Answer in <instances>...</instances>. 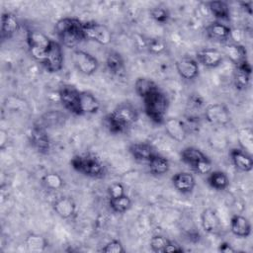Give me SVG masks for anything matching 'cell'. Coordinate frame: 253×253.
Segmentation results:
<instances>
[{
	"label": "cell",
	"mask_w": 253,
	"mask_h": 253,
	"mask_svg": "<svg viewBox=\"0 0 253 253\" xmlns=\"http://www.w3.org/2000/svg\"><path fill=\"white\" fill-rule=\"evenodd\" d=\"M137 120L136 108L128 102H123L105 117L104 122L108 130L117 134L126 131Z\"/></svg>",
	"instance_id": "6da1fadb"
},
{
	"label": "cell",
	"mask_w": 253,
	"mask_h": 253,
	"mask_svg": "<svg viewBox=\"0 0 253 253\" xmlns=\"http://www.w3.org/2000/svg\"><path fill=\"white\" fill-rule=\"evenodd\" d=\"M55 32L63 45L76 46L83 38V23L76 18H62L55 24Z\"/></svg>",
	"instance_id": "7a4b0ae2"
},
{
	"label": "cell",
	"mask_w": 253,
	"mask_h": 253,
	"mask_svg": "<svg viewBox=\"0 0 253 253\" xmlns=\"http://www.w3.org/2000/svg\"><path fill=\"white\" fill-rule=\"evenodd\" d=\"M144 112L146 116L155 124L162 125L168 110L169 101L167 96L160 90H156L147 97L143 98Z\"/></svg>",
	"instance_id": "3957f363"
},
{
	"label": "cell",
	"mask_w": 253,
	"mask_h": 253,
	"mask_svg": "<svg viewBox=\"0 0 253 253\" xmlns=\"http://www.w3.org/2000/svg\"><path fill=\"white\" fill-rule=\"evenodd\" d=\"M70 164L75 171L88 177L101 178L106 173L105 166L100 159L90 153L75 155L70 160Z\"/></svg>",
	"instance_id": "277c9868"
},
{
	"label": "cell",
	"mask_w": 253,
	"mask_h": 253,
	"mask_svg": "<svg viewBox=\"0 0 253 253\" xmlns=\"http://www.w3.org/2000/svg\"><path fill=\"white\" fill-rule=\"evenodd\" d=\"M51 40L39 31H29L27 35V43L31 55L38 61L44 60L46 52L51 44Z\"/></svg>",
	"instance_id": "5b68a950"
},
{
	"label": "cell",
	"mask_w": 253,
	"mask_h": 253,
	"mask_svg": "<svg viewBox=\"0 0 253 253\" xmlns=\"http://www.w3.org/2000/svg\"><path fill=\"white\" fill-rule=\"evenodd\" d=\"M83 38L91 42H95L102 45H107L112 42V33L103 24L90 21L83 23Z\"/></svg>",
	"instance_id": "8992f818"
},
{
	"label": "cell",
	"mask_w": 253,
	"mask_h": 253,
	"mask_svg": "<svg viewBox=\"0 0 253 253\" xmlns=\"http://www.w3.org/2000/svg\"><path fill=\"white\" fill-rule=\"evenodd\" d=\"M72 60L76 69L84 75L94 74L99 67V62L95 56L82 49H74L72 52Z\"/></svg>",
	"instance_id": "52a82bcc"
},
{
	"label": "cell",
	"mask_w": 253,
	"mask_h": 253,
	"mask_svg": "<svg viewBox=\"0 0 253 253\" xmlns=\"http://www.w3.org/2000/svg\"><path fill=\"white\" fill-rule=\"evenodd\" d=\"M79 95L80 91H78L75 87L70 85L62 86L59 89L58 93L59 100L63 107L72 114L77 116H81L79 108Z\"/></svg>",
	"instance_id": "ba28073f"
},
{
	"label": "cell",
	"mask_w": 253,
	"mask_h": 253,
	"mask_svg": "<svg viewBox=\"0 0 253 253\" xmlns=\"http://www.w3.org/2000/svg\"><path fill=\"white\" fill-rule=\"evenodd\" d=\"M63 59L64 58L61 44L55 41H52L46 52L45 58L42 61V64L48 72L54 73L61 70L63 66Z\"/></svg>",
	"instance_id": "9c48e42d"
},
{
	"label": "cell",
	"mask_w": 253,
	"mask_h": 253,
	"mask_svg": "<svg viewBox=\"0 0 253 253\" xmlns=\"http://www.w3.org/2000/svg\"><path fill=\"white\" fill-rule=\"evenodd\" d=\"M30 141L33 147L41 154H47L50 150V139L46 133L45 127L36 124L30 131Z\"/></svg>",
	"instance_id": "30bf717a"
},
{
	"label": "cell",
	"mask_w": 253,
	"mask_h": 253,
	"mask_svg": "<svg viewBox=\"0 0 253 253\" xmlns=\"http://www.w3.org/2000/svg\"><path fill=\"white\" fill-rule=\"evenodd\" d=\"M206 120L211 125L225 126L230 122V114L228 109L222 104L209 105L205 112Z\"/></svg>",
	"instance_id": "8fae6325"
},
{
	"label": "cell",
	"mask_w": 253,
	"mask_h": 253,
	"mask_svg": "<svg viewBox=\"0 0 253 253\" xmlns=\"http://www.w3.org/2000/svg\"><path fill=\"white\" fill-rule=\"evenodd\" d=\"M178 74L186 80H193L199 75V63L192 57H182L175 63Z\"/></svg>",
	"instance_id": "7c38bea8"
},
{
	"label": "cell",
	"mask_w": 253,
	"mask_h": 253,
	"mask_svg": "<svg viewBox=\"0 0 253 253\" xmlns=\"http://www.w3.org/2000/svg\"><path fill=\"white\" fill-rule=\"evenodd\" d=\"M163 125L167 134L176 141H183L188 135V130L184 122L177 118L165 119Z\"/></svg>",
	"instance_id": "4fadbf2b"
},
{
	"label": "cell",
	"mask_w": 253,
	"mask_h": 253,
	"mask_svg": "<svg viewBox=\"0 0 253 253\" xmlns=\"http://www.w3.org/2000/svg\"><path fill=\"white\" fill-rule=\"evenodd\" d=\"M197 59L207 67H216L223 60V54L216 48H203L197 52Z\"/></svg>",
	"instance_id": "5bb4252c"
},
{
	"label": "cell",
	"mask_w": 253,
	"mask_h": 253,
	"mask_svg": "<svg viewBox=\"0 0 253 253\" xmlns=\"http://www.w3.org/2000/svg\"><path fill=\"white\" fill-rule=\"evenodd\" d=\"M229 156L233 165L242 172H250L253 168V159L251 154L245 152L241 148H233L229 152Z\"/></svg>",
	"instance_id": "9a60e30c"
},
{
	"label": "cell",
	"mask_w": 253,
	"mask_h": 253,
	"mask_svg": "<svg viewBox=\"0 0 253 253\" xmlns=\"http://www.w3.org/2000/svg\"><path fill=\"white\" fill-rule=\"evenodd\" d=\"M171 180L174 188L182 194L191 193L196 186L195 177L189 172L176 173Z\"/></svg>",
	"instance_id": "2e32d148"
},
{
	"label": "cell",
	"mask_w": 253,
	"mask_h": 253,
	"mask_svg": "<svg viewBox=\"0 0 253 253\" xmlns=\"http://www.w3.org/2000/svg\"><path fill=\"white\" fill-rule=\"evenodd\" d=\"M53 211L61 218H69L75 213L76 204L71 197L62 196L53 203Z\"/></svg>",
	"instance_id": "e0dca14e"
},
{
	"label": "cell",
	"mask_w": 253,
	"mask_h": 253,
	"mask_svg": "<svg viewBox=\"0 0 253 253\" xmlns=\"http://www.w3.org/2000/svg\"><path fill=\"white\" fill-rule=\"evenodd\" d=\"M201 223L203 229L211 234H215L220 229V220L217 213L212 209H206L201 214Z\"/></svg>",
	"instance_id": "ac0fdd59"
},
{
	"label": "cell",
	"mask_w": 253,
	"mask_h": 253,
	"mask_svg": "<svg viewBox=\"0 0 253 253\" xmlns=\"http://www.w3.org/2000/svg\"><path fill=\"white\" fill-rule=\"evenodd\" d=\"M128 151L135 160L140 162H148L156 154L154 148L146 142L132 143L129 145Z\"/></svg>",
	"instance_id": "d6986e66"
},
{
	"label": "cell",
	"mask_w": 253,
	"mask_h": 253,
	"mask_svg": "<svg viewBox=\"0 0 253 253\" xmlns=\"http://www.w3.org/2000/svg\"><path fill=\"white\" fill-rule=\"evenodd\" d=\"M251 72H252V67L247 60L243 61L242 63L236 66V69L233 75V82L237 89L243 90L248 86L250 82Z\"/></svg>",
	"instance_id": "ffe728a7"
},
{
	"label": "cell",
	"mask_w": 253,
	"mask_h": 253,
	"mask_svg": "<svg viewBox=\"0 0 253 253\" xmlns=\"http://www.w3.org/2000/svg\"><path fill=\"white\" fill-rule=\"evenodd\" d=\"M100 102L98 99L88 91H80L79 108L81 115L96 114L100 110Z\"/></svg>",
	"instance_id": "44dd1931"
},
{
	"label": "cell",
	"mask_w": 253,
	"mask_h": 253,
	"mask_svg": "<svg viewBox=\"0 0 253 253\" xmlns=\"http://www.w3.org/2000/svg\"><path fill=\"white\" fill-rule=\"evenodd\" d=\"M230 230L235 236L246 238L251 234V223L245 216L234 214L230 219Z\"/></svg>",
	"instance_id": "7402d4cb"
},
{
	"label": "cell",
	"mask_w": 253,
	"mask_h": 253,
	"mask_svg": "<svg viewBox=\"0 0 253 253\" xmlns=\"http://www.w3.org/2000/svg\"><path fill=\"white\" fill-rule=\"evenodd\" d=\"M222 54L227 56L236 66L247 60L246 48L239 43H227L222 47Z\"/></svg>",
	"instance_id": "603a6c76"
},
{
	"label": "cell",
	"mask_w": 253,
	"mask_h": 253,
	"mask_svg": "<svg viewBox=\"0 0 253 253\" xmlns=\"http://www.w3.org/2000/svg\"><path fill=\"white\" fill-rule=\"evenodd\" d=\"M20 28L19 21L17 17L10 12L3 13L1 16V38L9 39L15 33L18 32Z\"/></svg>",
	"instance_id": "cb8c5ba5"
},
{
	"label": "cell",
	"mask_w": 253,
	"mask_h": 253,
	"mask_svg": "<svg viewBox=\"0 0 253 253\" xmlns=\"http://www.w3.org/2000/svg\"><path fill=\"white\" fill-rule=\"evenodd\" d=\"M231 29L219 22H211L206 27L207 35L216 41H226L231 37Z\"/></svg>",
	"instance_id": "d4e9b609"
},
{
	"label": "cell",
	"mask_w": 253,
	"mask_h": 253,
	"mask_svg": "<svg viewBox=\"0 0 253 253\" xmlns=\"http://www.w3.org/2000/svg\"><path fill=\"white\" fill-rule=\"evenodd\" d=\"M66 121V116L62 112L58 110H52L49 112L44 113L41 120L40 125H42L44 127H52V126H59L63 125Z\"/></svg>",
	"instance_id": "484cf974"
},
{
	"label": "cell",
	"mask_w": 253,
	"mask_h": 253,
	"mask_svg": "<svg viewBox=\"0 0 253 253\" xmlns=\"http://www.w3.org/2000/svg\"><path fill=\"white\" fill-rule=\"evenodd\" d=\"M106 66L108 70L115 75H119L125 70V60L121 53L115 50H111L106 56Z\"/></svg>",
	"instance_id": "4316f807"
},
{
	"label": "cell",
	"mask_w": 253,
	"mask_h": 253,
	"mask_svg": "<svg viewBox=\"0 0 253 253\" xmlns=\"http://www.w3.org/2000/svg\"><path fill=\"white\" fill-rule=\"evenodd\" d=\"M159 88L157 84L149 78L138 77L134 82V90L136 94L142 99L147 97L148 95H150L151 93L155 92Z\"/></svg>",
	"instance_id": "83f0119b"
},
{
	"label": "cell",
	"mask_w": 253,
	"mask_h": 253,
	"mask_svg": "<svg viewBox=\"0 0 253 253\" xmlns=\"http://www.w3.org/2000/svg\"><path fill=\"white\" fill-rule=\"evenodd\" d=\"M148 168L149 171L155 175V176H162L166 174L169 171L170 168V163L168 159L165 157L155 154L149 161H148Z\"/></svg>",
	"instance_id": "f1b7e54d"
},
{
	"label": "cell",
	"mask_w": 253,
	"mask_h": 253,
	"mask_svg": "<svg viewBox=\"0 0 253 253\" xmlns=\"http://www.w3.org/2000/svg\"><path fill=\"white\" fill-rule=\"evenodd\" d=\"M208 177V183L209 185L217 191H223L229 186V179L227 175L219 170L216 171H211L209 173Z\"/></svg>",
	"instance_id": "f546056e"
},
{
	"label": "cell",
	"mask_w": 253,
	"mask_h": 253,
	"mask_svg": "<svg viewBox=\"0 0 253 253\" xmlns=\"http://www.w3.org/2000/svg\"><path fill=\"white\" fill-rule=\"evenodd\" d=\"M209 158L204 152H202L199 148L194 147V146H188L185 147L182 151H181V159L189 164L190 166L197 163L198 161L204 160Z\"/></svg>",
	"instance_id": "4dcf8cb0"
},
{
	"label": "cell",
	"mask_w": 253,
	"mask_h": 253,
	"mask_svg": "<svg viewBox=\"0 0 253 253\" xmlns=\"http://www.w3.org/2000/svg\"><path fill=\"white\" fill-rule=\"evenodd\" d=\"M209 9L211 13L215 17L216 19L220 20H228L230 16V10L229 6L224 1H211L209 2Z\"/></svg>",
	"instance_id": "1f68e13d"
},
{
	"label": "cell",
	"mask_w": 253,
	"mask_h": 253,
	"mask_svg": "<svg viewBox=\"0 0 253 253\" xmlns=\"http://www.w3.org/2000/svg\"><path fill=\"white\" fill-rule=\"evenodd\" d=\"M25 243L28 250L31 252H42L47 246L46 239L42 235L37 233L29 234L25 240Z\"/></svg>",
	"instance_id": "d6a6232c"
},
{
	"label": "cell",
	"mask_w": 253,
	"mask_h": 253,
	"mask_svg": "<svg viewBox=\"0 0 253 253\" xmlns=\"http://www.w3.org/2000/svg\"><path fill=\"white\" fill-rule=\"evenodd\" d=\"M42 183L44 186V188L49 191H58L64 185L62 177L56 172L45 173L42 178Z\"/></svg>",
	"instance_id": "836d02e7"
},
{
	"label": "cell",
	"mask_w": 253,
	"mask_h": 253,
	"mask_svg": "<svg viewBox=\"0 0 253 253\" xmlns=\"http://www.w3.org/2000/svg\"><path fill=\"white\" fill-rule=\"evenodd\" d=\"M238 141L241 149L251 154L253 150V132L251 127H242L238 130Z\"/></svg>",
	"instance_id": "e575fe53"
},
{
	"label": "cell",
	"mask_w": 253,
	"mask_h": 253,
	"mask_svg": "<svg viewBox=\"0 0 253 253\" xmlns=\"http://www.w3.org/2000/svg\"><path fill=\"white\" fill-rule=\"evenodd\" d=\"M109 206L113 211L117 213H124L127 211L131 207V200L127 195H123L118 198L110 199Z\"/></svg>",
	"instance_id": "d590c367"
},
{
	"label": "cell",
	"mask_w": 253,
	"mask_h": 253,
	"mask_svg": "<svg viewBox=\"0 0 253 253\" xmlns=\"http://www.w3.org/2000/svg\"><path fill=\"white\" fill-rule=\"evenodd\" d=\"M150 17L159 24H165L170 19V13L165 7H155L150 11Z\"/></svg>",
	"instance_id": "8d00e7d4"
},
{
	"label": "cell",
	"mask_w": 253,
	"mask_h": 253,
	"mask_svg": "<svg viewBox=\"0 0 253 253\" xmlns=\"http://www.w3.org/2000/svg\"><path fill=\"white\" fill-rule=\"evenodd\" d=\"M146 47L149 52L153 54H159L162 53L166 49V43L161 39H149L146 42Z\"/></svg>",
	"instance_id": "74e56055"
},
{
	"label": "cell",
	"mask_w": 253,
	"mask_h": 253,
	"mask_svg": "<svg viewBox=\"0 0 253 253\" xmlns=\"http://www.w3.org/2000/svg\"><path fill=\"white\" fill-rule=\"evenodd\" d=\"M168 240L166 237L162 236V235H154L151 237L149 245L152 251L154 252H164L165 247L168 243Z\"/></svg>",
	"instance_id": "f35d334b"
},
{
	"label": "cell",
	"mask_w": 253,
	"mask_h": 253,
	"mask_svg": "<svg viewBox=\"0 0 253 253\" xmlns=\"http://www.w3.org/2000/svg\"><path fill=\"white\" fill-rule=\"evenodd\" d=\"M191 168L200 175H206L211 172V161L207 158L201 161H198L197 163L191 165Z\"/></svg>",
	"instance_id": "ab89813d"
},
{
	"label": "cell",
	"mask_w": 253,
	"mask_h": 253,
	"mask_svg": "<svg viewBox=\"0 0 253 253\" xmlns=\"http://www.w3.org/2000/svg\"><path fill=\"white\" fill-rule=\"evenodd\" d=\"M100 251L104 253H124L126 252V249L120 240L113 239L108 242Z\"/></svg>",
	"instance_id": "60d3db41"
},
{
	"label": "cell",
	"mask_w": 253,
	"mask_h": 253,
	"mask_svg": "<svg viewBox=\"0 0 253 253\" xmlns=\"http://www.w3.org/2000/svg\"><path fill=\"white\" fill-rule=\"evenodd\" d=\"M109 199H114L125 195V187L119 182H114L108 187Z\"/></svg>",
	"instance_id": "b9f144b4"
},
{
	"label": "cell",
	"mask_w": 253,
	"mask_h": 253,
	"mask_svg": "<svg viewBox=\"0 0 253 253\" xmlns=\"http://www.w3.org/2000/svg\"><path fill=\"white\" fill-rule=\"evenodd\" d=\"M183 251L184 250L181 247V245H179L177 242L172 240H168V243L164 250V252H183Z\"/></svg>",
	"instance_id": "7bdbcfd3"
},
{
	"label": "cell",
	"mask_w": 253,
	"mask_h": 253,
	"mask_svg": "<svg viewBox=\"0 0 253 253\" xmlns=\"http://www.w3.org/2000/svg\"><path fill=\"white\" fill-rule=\"evenodd\" d=\"M218 251L223 253H233L235 252V249L228 242H222L218 246Z\"/></svg>",
	"instance_id": "ee69618b"
},
{
	"label": "cell",
	"mask_w": 253,
	"mask_h": 253,
	"mask_svg": "<svg viewBox=\"0 0 253 253\" xmlns=\"http://www.w3.org/2000/svg\"><path fill=\"white\" fill-rule=\"evenodd\" d=\"M240 4H241L242 8H244L245 10L248 11L249 14L252 13V2H251V1H250V2H242V3H240Z\"/></svg>",
	"instance_id": "f6af8a7d"
},
{
	"label": "cell",
	"mask_w": 253,
	"mask_h": 253,
	"mask_svg": "<svg viewBox=\"0 0 253 253\" xmlns=\"http://www.w3.org/2000/svg\"><path fill=\"white\" fill-rule=\"evenodd\" d=\"M0 135H1V143H0V144H1V148H3V147H4V144L6 143V140H7V139L5 138V136H7V133H6L5 130L2 129V130L0 131Z\"/></svg>",
	"instance_id": "bcb514c9"
}]
</instances>
